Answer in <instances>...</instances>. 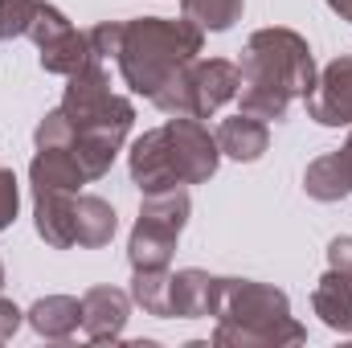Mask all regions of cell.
Masks as SVG:
<instances>
[{
	"label": "cell",
	"instance_id": "1",
	"mask_svg": "<svg viewBox=\"0 0 352 348\" xmlns=\"http://www.w3.org/2000/svg\"><path fill=\"white\" fill-rule=\"evenodd\" d=\"M62 115L70 123V144L82 173L90 180L111 173L131 123H135V107L111 90V78H107V66L102 58L90 54L87 62L66 78V94H62Z\"/></svg>",
	"mask_w": 352,
	"mask_h": 348
},
{
	"label": "cell",
	"instance_id": "2",
	"mask_svg": "<svg viewBox=\"0 0 352 348\" xmlns=\"http://www.w3.org/2000/svg\"><path fill=\"white\" fill-rule=\"evenodd\" d=\"M242 90H238V111L254 115V119H287L295 98H307L316 87V58L307 50V41L295 29L270 25L250 33L246 50H242Z\"/></svg>",
	"mask_w": 352,
	"mask_h": 348
},
{
	"label": "cell",
	"instance_id": "3",
	"mask_svg": "<svg viewBox=\"0 0 352 348\" xmlns=\"http://www.w3.org/2000/svg\"><path fill=\"white\" fill-rule=\"evenodd\" d=\"M221 148L201 119L173 115L164 127L144 131L127 152V173L140 193H164L184 184H205L217 173Z\"/></svg>",
	"mask_w": 352,
	"mask_h": 348
},
{
	"label": "cell",
	"instance_id": "4",
	"mask_svg": "<svg viewBox=\"0 0 352 348\" xmlns=\"http://www.w3.org/2000/svg\"><path fill=\"white\" fill-rule=\"evenodd\" d=\"M217 328L213 345L234 348H278V345H303L307 328L291 316L287 291L254 283V279H221L217 287Z\"/></svg>",
	"mask_w": 352,
	"mask_h": 348
},
{
	"label": "cell",
	"instance_id": "5",
	"mask_svg": "<svg viewBox=\"0 0 352 348\" xmlns=\"http://www.w3.org/2000/svg\"><path fill=\"white\" fill-rule=\"evenodd\" d=\"M201 45H205V29H197L188 17H180V21L135 17V21H123L115 62H119V74L127 87L152 98L173 74H180L188 62H197Z\"/></svg>",
	"mask_w": 352,
	"mask_h": 348
},
{
	"label": "cell",
	"instance_id": "6",
	"mask_svg": "<svg viewBox=\"0 0 352 348\" xmlns=\"http://www.w3.org/2000/svg\"><path fill=\"white\" fill-rule=\"evenodd\" d=\"M242 90V70L226 58H209V62H188L180 74H173L164 87L152 94V102L164 115H188V119H209L217 115L226 102H234Z\"/></svg>",
	"mask_w": 352,
	"mask_h": 348
},
{
	"label": "cell",
	"instance_id": "7",
	"mask_svg": "<svg viewBox=\"0 0 352 348\" xmlns=\"http://www.w3.org/2000/svg\"><path fill=\"white\" fill-rule=\"evenodd\" d=\"M192 213V201L184 188H164V193H144L140 201V217L127 242V259L131 270H148V266H168L173 250L180 242V230Z\"/></svg>",
	"mask_w": 352,
	"mask_h": 348
},
{
	"label": "cell",
	"instance_id": "8",
	"mask_svg": "<svg viewBox=\"0 0 352 348\" xmlns=\"http://www.w3.org/2000/svg\"><path fill=\"white\" fill-rule=\"evenodd\" d=\"M25 37H33L45 74H62V78H70V74L90 58L87 33H78V29L70 25V17H66L58 4H45V0H37Z\"/></svg>",
	"mask_w": 352,
	"mask_h": 348
},
{
	"label": "cell",
	"instance_id": "9",
	"mask_svg": "<svg viewBox=\"0 0 352 348\" xmlns=\"http://www.w3.org/2000/svg\"><path fill=\"white\" fill-rule=\"evenodd\" d=\"M307 115L320 127H344L352 123V58H336L316 74V87L303 98Z\"/></svg>",
	"mask_w": 352,
	"mask_h": 348
},
{
	"label": "cell",
	"instance_id": "10",
	"mask_svg": "<svg viewBox=\"0 0 352 348\" xmlns=\"http://www.w3.org/2000/svg\"><path fill=\"white\" fill-rule=\"evenodd\" d=\"M217 287L221 279L197 266L168 274V320H209L217 312Z\"/></svg>",
	"mask_w": 352,
	"mask_h": 348
},
{
	"label": "cell",
	"instance_id": "11",
	"mask_svg": "<svg viewBox=\"0 0 352 348\" xmlns=\"http://www.w3.org/2000/svg\"><path fill=\"white\" fill-rule=\"evenodd\" d=\"M131 316V295L119 287H90L82 295V332L94 345L119 340Z\"/></svg>",
	"mask_w": 352,
	"mask_h": 348
},
{
	"label": "cell",
	"instance_id": "12",
	"mask_svg": "<svg viewBox=\"0 0 352 348\" xmlns=\"http://www.w3.org/2000/svg\"><path fill=\"white\" fill-rule=\"evenodd\" d=\"M74 197L78 193H62V188H33V221L45 246L54 250H70L78 246L74 234Z\"/></svg>",
	"mask_w": 352,
	"mask_h": 348
},
{
	"label": "cell",
	"instance_id": "13",
	"mask_svg": "<svg viewBox=\"0 0 352 348\" xmlns=\"http://www.w3.org/2000/svg\"><path fill=\"white\" fill-rule=\"evenodd\" d=\"M213 140H217L221 156L242 160V164H254L266 148H270V127H266V119H254V115L238 111L234 119H221V127H217Z\"/></svg>",
	"mask_w": 352,
	"mask_h": 348
},
{
	"label": "cell",
	"instance_id": "14",
	"mask_svg": "<svg viewBox=\"0 0 352 348\" xmlns=\"http://www.w3.org/2000/svg\"><path fill=\"white\" fill-rule=\"evenodd\" d=\"M311 307H316V316H320L332 332L352 336V274L328 266L324 279H320L316 291H311Z\"/></svg>",
	"mask_w": 352,
	"mask_h": 348
},
{
	"label": "cell",
	"instance_id": "15",
	"mask_svg": "<svg viewBox=\"0 0 352 348\" xmlns=\"http://www.w3.org/2000/svg\"><path fill=\"white\" fill-rule=\"evenodd\" d=\"M25 316H29V328L37 336H45V340H70L82 328V299H74V295H45Z\"/></svg>",
	"mask_w": 352,
	"mask_h": 348
},
{
	"label": "cell",
	"instance_id": "16",
	"mask_svg": "<svg viewBox=\"0 0 352 348\" xmlns=\"http://www.w3.org/2000/svg\"><path fill=\"white\" fill-rule=\"evenodd\" d=\"M29 180H33V188H62V193H78L82 184H90V176L82 173V164L70 148H37V156L29 164Z\"/></svg>",
	"mask_w": 352,
	"mask_h": 348
},
{
	"label": "cell",
	"instance_id": "17",
	"mask_svg": "<svg viewBox=\"0 0 352 348\" xmlns=\"http://www.w3.org/2000/svg\"><path fill=\"white\" fill-rule=\"evenodd\" d=\"M303 188H307L311 201H340V197H349L352 193V156H349V148H336V152L311 160L307 173H303Z\"/></svg>",
	"mask_w": 352,
	"mask_h": 348
},
{
	"label": "cell",
	"instance_id": "18",
	"mask_svg": "<svg viewBox=\"0 0 352 348\" xmlns=\"http://www.w3.org/2000/svg\"><path fill=\"white\" fill-rule=\"evenodd\" d=\"M115 209L94 197V193H78L74 197V234H78V246L82 250H98L115 238Z\"/></svg>",
	"mask_w": 352,
	"mask_h": 348
},
{
	"label": "cell",
	"instance_id": "19",
	"mask_svg": "<svg viewBox=\"0 0 352 348\" xmlns=\"http://www.w3.org/2000/svg\"><path fill=\"white\" fill-rule=\"evenodd\" d=\"M168 266H148V270H131V299L156 316V320H168Z\"/></svg>",
	"mask_w": 352,
	"mask_h": 348
},
{
	"label": "cell",
	"instance_id": "20",
	"mask_svg": "<svg viewBox=\"0 0 352 348\" xmlns=\"http://www.w3.org/2000/svg\"><path fill=\"white\" fill-rule=\"evenodd\" d=\"M180 8L197 29L209 33H226L234 29V21H242V0H180Z\"/></svg>",
	"mask_w": 352,
	"mask_h": 348
},
{
	"label": "cell",
	"instance_id": "21",
	"mask_svg": "<svg viewBox=\"0 0 352 348\" xmlns=\"http://www.w3.org/2000/svg\"><path fill=\"white\" fill-rule=\"evenodd\" d=\"M33 8H37V0H0V41L25 37L29 21H33Z\"/></svg>",
	"mask_w": 352,
	"mask_h": 348
},
{
	"label": "cell",
	"instance_id": "22",
	"mask_svg": "<svg viewBox=\"0 0 352 348\" xmlns=\"http://www.w3.org/2000/svg\"><path fill=\"white\" fill-rule=\"evenodd\" d=\"M16 209H21V188H16V176H12V168H0V234L16 221Z\"/></svg>",
	"mask_w": 352,
	"mask_h": 348
},
{
	"label": "cell",
	"instance_id": "23",
	"mask_svg": "<svg viewBox=\"0 0 352 348\" xmlns=\"http://www.w3.org/2000/svg\"><path fill=\"white\" fill-rule=\"evenodd\" d=\"M21 316H25V312H21L16 303L0 299V345H4V340H12V332L21 328Z\"/></svg>",
	"mask_w": 352,
	"mask_h": 348
},
{
	"label": "cell",
	"instance_id": "24",
	"mask_svg": "<svg viewBox=\"0 0 352 348\" xmlns=\"http://www.w3.org/2000/svg\"><path fill=\"white\" fill-rule=\"evenodd\" d=\"M328 266L352 274V238H336V242L328 246Z\"/></svg>",
	"mask_w": 352,
	"mask_h": 348
},
{
	"label": "cell",
	"instance_id": "25",
	"mask_svg": "<svg viewBox=\"0 0 352 348\" xmlns=\"http://www.w3.org/2000/svg\"><path fill=\"white\" fill-rule=\"evenodd\" d=\"M328 8H332V12H340L344 21H352V0H328Z\"/></svg>",
	"mask_w": 352,
	"mask_h": 348
},
{
	"label": "cell",
	"instance_id": "26",
	"mask_svg": "<svg viewBox=\"0 0 352 348\" xmlns=\"http://www.w3.org/2000/svg\"><path fill=\"white\" fill-rule=\"evenodd\" d=\"M0 287H4V262H0Z\"/></svg>",
	"mask_w": 352,
	"mask_h": 348
}]
</instances>
